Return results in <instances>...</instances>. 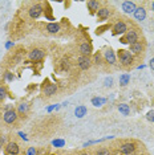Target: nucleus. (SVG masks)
Masks as SVG:
<instances>
[{
	"label": "nucleus",
	"mask_w": 154,
	"mask_h": 155,
	"mask_svg": "<svg viewBox=\"0 0 154 155\" xmlns=\"http://www.w3.org/2000/svg\"><path fill=\"white\" fill-rule=\"evenodd\" d=\"M117 57H118V61H120V65L125 69H129L134 65V61H136V57L133 56L128 49H120L117 53Z\"/></svg>",
	"instance_id": "1"
},
{
	"label": "nucleus",
	"mask_w": 154,
	"mask_h": 155,
	"mask_svg": "<svg viewBox=\"0 0 154 155\" xmlns=\"http://www.w3.org/2000/svg\"><path fill=\"white\" fill-rule=\"evenodd\" d=\"M139 36H141V35H139V29H138V28H130V29H129L128 32L124 35V36L120 37V43L132 45V44L139 41Z\"/></svg>",
	"instance_id": "2"
},
{
	"label": "nucleus",
	"mask_w": 154,
	"mask_h": 155,
	"mask_svg": "<svg viewBox=\"0 0 154 155\" xmlns=\"http://www.w3.org/2000/svg\"><path fill=\"white\" fill-rule=\"evenodd\" d=\"M45 56H47V51L43 49V48H32L27 53L28 60H29V61H32V62H40V61H43Z\"/></svg>",
	"instance_id": "3"
},
{
	"label": "nucleus",
	"mask_w": 154,
	"mask_h": 155,
	"mask_svg": "<svg viewBox=\"0 0 154 155\" xmlns=\"http://www.w3.org/2000/svg\"><path fill=\"white\" fill-rule=\"evenodd\" d=\"M59 90V86L57 84H53V82H49V81H47V82H44L43 87H41V96L44 98H51L53 97L56 93H57Z\"/></svg>",
	"instance_id": "4"
},
{
	"label": "nucleus",
	"mask_w": 154,
	"mask_h": 155,
	"mask_svg": "<svg viewBox=\"0 0 154 155\" xmlns=\"http://www.w3.org/2000/svg\"><path fill=\"white\" fill-rule=\"evenodd\" d=\"M19 114L15 109H11V110H4L3 111V121L7 125H15L19 121Z\"/></svg>",
	"instance_id": "5"
},
{
	"label": "nucleus",
	"mask_w": 154,
	"mask_h": 155,
	"mask_svg": "<svg viewBox=\"0 0 154 155\" xmlns=\"http://www.w3.org/2000/svg\"><path fill=\"white\" fill-rule=\"evenodd\" d=\"M129 31V24L124 20H118L117 23H114V25L112 27V33L114 36H118V35H125Z\"/></svg>",
	"instance_id": "6"
},
{
	"label": "nucleus",
	"mask_w": 154,
	"mask_h": 155,
	"mask_svg": "<svg viewBox=\"0 0 154 155\" xmlns=\"http://www.w3.org/2000/svg\"><path fill=\"white\" fill-rule=\"evenodd\" d=\"M44 12V5L41 4V3H33L32 5L29 7V9H28V15H29L31 19H38L41 15H43Z\"/></svg>",
	"instance_id": "7"
},
{
	"label": "nucleus",
	"mask_w": 154,
	"mask_h": 155,
	"mask_svg": "<svg viewBox=\"0 0 154 155\" xmlns=\"http://www.w3.org/2000/svg\"><path fill=\"white\" fill-rule=\"evenodd\" d=\"M102 57H104V61L106 62L108 65H117V56H116L114 51L112 48H106L105 49V52L102 53Z\"/></svg>",
	"instance_id": "8"
},
{
	"label": "nucleus",
	"mask_w": 154,
	"mask_h": 155,
	"mask_svg": "<svg viewBox=\"0 0 154 155\" xmlns=\"http://www.w3.org/2000/svg\"><path fill=\"white\" fill-rule=\"evenodd\" d=\"M137 150V143L133 142V140H129V142H124L122 144H120V153L124 155H130L134 151Z\"/></svg>",
	"instance_id": "9"
},
{
	"label": "nucleus",
	"mask_w": 154,
	"mask_h": 155,
	"mask_svg": "<svg viewBox=\"0 0 154 155\" xmlns=\"http://www.w3.org/2000/svg\"><path fill=\"white\" fill-rule=\"evenodd\" d=\"M129 52L134 56H137V57H139V56L143 54V52H145V44H143V41H137V43L129 45Z\"/></svg>",
	"instance_id": "10"
},
{
	"label": "nucleus",
	"mask_w": 154,
	"mask_h": 155,
	"mask_svg": "<svg viewBox=\"0 0 154 155\" xmlns=\"http://www.w3.org/2000/svg\"><path fill=\"white\" fill-rule=\"evenodd\" d=\"M76 62H77V66H79L81 70H88V69L92 68V65H93L92 58L85 57V56H79Z\"/></svg>",
	"instance_id": "11"
},
{
	"label": "nucleus",
	"mask_w": 154,
	"mask_h": 155,
	"mask_svg": "<svg viewBox=\"0 0 154 155\" xmlns=\"http://www.w3.org/2000/svg\"><path fill=\"white\" fill-rule=\"evenodd\" d=\"M4 153L7 155H19L20 154V146L15 140H9L4 147Z\"/></svg>",
	"instance_id": "12"
},
{
	"label": "nucleus",
	"mask_w": 154,
	"mask_h": 155,
	"mask_svg": "<svg viewBox=\"0 0 154 155\" xmlns=\"http://www.w3.org/2000/svg\"><path fill=\"white\" fill-rule=\"evenodd\" d=\"M79 52H80V56H85V57H90L92 56V52H93V48H92V44L89 41H82L79 47Z\"/></svg>",
	"instance_id": "13"
},
{
	"label": "nucleus",
	"mask_w": 154,
	"mask_h": 155,
	"mask_svg": "<svg viewBox=\"0 0 154 155\" xmlns=\"http://www.w3.org/2000/svg\"><path fill=\"white\" fill-rule=\"evenodd\" d=\"M29 110H31V105H29V102H27V101H22L19 105H17V109H16L19 117H22V118L27 117Z\"/></svg>",
	"instance_id": "14"
},
{
	"label": "nucleus",
	"mask_w": 154,
	"mask_h": 155,
	"mask_svg": "<svg viewBox=\"0 0 154 155\" xmlns=\"http://www.w3.org/2000/svg\"><path fill=\"white\" fill-rule=\"evenodd\" d=\"M110 13H112V9H110V7H108V5H104V7H101V8L97 11V17L101 20V21H104V20H106V19H109V16H110Z\"/></svg>",
	"instance_id": "15"
},
{
	"label": "nucleus",
	"mask_w": 154,
	"mask_h": 155,
	"mask_svg": "<svg viewBox=\"0 0 154 155\" xmlns=\"http://www.w3.org/2000/svg\"><path fill=\"white\" fill-rule=\"evenodd\" d=\"M121 8H122V11H124L125 13H134L136 11V8H137V4H136L134 2H130V0H126V2H124L122 3V5H121Z\"/></svg>",
	"instance_id": "16"
},
{
	"label": "nucleus",
	"mask_w": 154,
	"mask_h": 155,
	"mask_svg": "<svg viewBox=\"0 0 154 155\" xmlns=\"http://www.w3.org/2000/svg\"><path fill=\"white\" fill-rule=\"evenodd\" d=\"M133 16H134V19L138 20V21H143V20L146 19V8L143 5L137 7L134 13H133Z\"/></svg>",
	"instance_id": "17"
},
{
	"label": "nucleus",
	"mask_w": 154,
	"mask_h": 155,
	"mask_svg": "<svg viewBox=\"0 0 154 155\" xmlns=\"http://www.w3.org/2000/svg\"><path fill=\"white\" fill-rule=\"evenodd\" d=\"M86 8L89 9V12L94 15V13H97V11L101 8V2H97V0H89V2H86Z\"/></svg>",
	"instance_id": "18"
},
{
	"label": "nucleus",
	"mask_w": 154,
	"mask_h": 155,
	"mask_svg": "<svg viewBox=\"0 0 154 155\" xmlns=\"http://www.w3.org/2000/svg\"><path fill=\"white\" fill-rule=\"evenodd\" d=\"M45 31L51 35H56L61 31V25L59 23H48L47 25H45Z\"/></svg>",
	"instance_id": "19"
},
{
	"label": "nucleus",
	"mask_w": 154,
	"mask_h": 155,
	"mask_svg": "<svg viewBox=\"0 0 154 155\" xmlns=\"http://www.w3.org/2000/svg\"><path fill=\"white\" fill-rule=\"evenodd\" d=\"M86 113H88V109H86L85 105H80V106L76 107L75 110V115L77 118H82L84 115H86Z\"/></svg>",
	"instance_id": "20"
},
{
	"label": "nucleus",
	"mask_w": 154,
	"mask_h": 155,
	"mask_svg": "<svg viewBox=\"0 0 154 155\" xmlns=\"http://www.w3.org/2000/svg\"><path fill=\"white\" fill-rule=\"evenodd\" d=\"M72 66V62L69 61V58H62L60 61V70L61 72H68Z\"/></svg>",
	"instance_id": "21"
},
{
	"label": "nucleus",
	"mask_w": 154,
	"mask_h": 155,
	"mask_svg": "<svg viewBox=\"0 0 154 155\" xmlns=\"http://www.w3.org/2000/svg\"><path fill=\"white\" fill-rule=\"evenodd\" d=\"M117 107H118V111H120L122 115H125V117H128V115L130 114V107H129V105H126V104H120Z\"/></svg>",
	"instance_id": "22"
},
{
	"label": "nucleus",
	"mask_w": 154,
	"mask_h": 155,
	"mask_svg": "<svg viewBox=\"0 0 154 155\" xmlns=\"http://www.w3.org/2000/svg\"><path fill=\"white\" fill-rule=\"evenodd\" d=\"M93 154L94 155H113V151H112V149H108V147H100Z\"/></svg>",
	"instance_id": "23"
},
{
	"label": "nucleus",
	"mask_w": 154,
	"mask_h": 155,
	"mask_svg": "<svg viewBox=\"0 0 154 155\" xmlns=\"http://www.w3.org/2000/svg\"><path fill=\"white\" fill-rule=\"evenodd\" d=\"M105 102H106V100L102 98V97H93L92 98V105H93V106H96V107L102 106Z\"/></svg>",
	"instance_id": "24"
},
{
	"label": "nucleus",
	"mask_w": 154,
	"mask_h": 155,
	"mask_svg": "<svg viewBox=\"0 0 154 155\" xmlns=\"http://www.w3.org/2000/svg\"><path fill=\"white\" fill-rule=\"evenodd\" d=\"M129 82H130V74H128V73H124V74L120 76V85L121 86H126Z\"/></svg>",
	"instance_id": "25"
},
{
	"label": "nucleus",
	"mask_w": 154,
	"mask_h": 155,
	"mask_svg": "<svg viewBox=\"0 0 154 155\" xmlns=\"http://www.w3.org/2000/svg\"><path fill=\"white\" fill-rule=\"evenodd\" d=\"M8 97V87L5 85H0V102H3Z\"/></svg>",
	"instance_id": "26"
},
{
	"label": "nucleus",
	"mask_w": 154,
	"mask_h": 155,
	"mask_svg": "<svg viewBox=\"0 0 154 155\" xmlns=\"http://www.w3.org/2000/svg\"><path fill=\"white\" fill-rule=\"evenodd\" d=\"M92 61H93V64H96V65H99V66H101L105 62L104 61V57H102V54H101V53H96V54H94Z\"/></svg>",
	"instance_id": "27"
},
{
	"label": "nucleus",
	"mask_w": 154,
	"mask_h": 155,
	"mask_svg": "<svg viewBox=\"0 0 154 155\" xmlns=\"http://www.w3.org/2000/svg\"><path fill=\"white\" fill-rule=\"evenodd\" d=\"M52 146H55V147H64L65 146V140L64 139H55L53 142H52Z\"/></svg>",
	"instance_id": "28"
},
{
	"label": "nucleus",
	"mask_w": 154,
	"mask_h": 155,
	"mask_svg": "<svg viewBox=\"0 0 154 155\" xmlns=\"http://www.w3.org/2000/svg\"><path fill=\"white\" fill-rule=\"evenodd\" d=\"M4 78H5V81H8V82H12L13 80H15V76H13V73H11V72H4Z\"/></svg>",
	"instance_id": "29"
},
{
	"label": "nucleus",
	"mask_w": 154,
	"mask_h": 155,
	"mask_svg": "<svg viewBox=\"0 0 154 155\" xmlns=\"http://www.w3.org/2000/svg\"><path fill=\"white\" fill-rule=\"evenodd\" d=\"M25 155H38V150L36 147H28L25 151Z\"/></svg>",
	"instance_id": "30"
},
{
	"label": "nucleus",
	"mask_w": 154,
	"mask_h": 155,
	"mask_svg": "<svg viewBox=\"0 0 154 155\" xmlns=\"http://www.w3.org/2000/svg\"><path fill=\"white\" fill-rule=\"evenodd\" d=\"M104 86L105 87H112L113 86V78H112V77H106V78L104 80Z\"/></svg>",
	"instance_id": "31"
},
{
	"label": "nucleus",
	"mask_w": 154,
	"mask_h": 155,
	"mask_svg": "<svg viewBox=\"0 0 154 155\" xmlns=\"http://www.w3.org/2000/svg\"><path fill=\"white\" fill-rule=\"evenodd\" d=\"M7 143H8L7 142V135H0V149H2V147H5Z\"/></svg>",
	"instance_id": "32"
},
{
	"label": "nucleus",
	"mask_w": 154,
	"mask_h": 155,
	"mask_svg": "<svg viewBox=\"0 0 154 155\" xmlns=\"http://www.w3.org/2000/svg\"><path fill=\"white\" fill-rule=\"evenodd\" d=\"M146 118H148V121H150V122L154 123V110H150V111L148 113V115H146Z\"/></svg>",
	"instance_id": "33"
},
{
	"label": "nucleus",
	"mask_w": 154,
	"mask_h": 155,
	"mask_svg": "<svg viewBox=\"0 0 154 155\" xmlns=\"http://www.w3.org/2000/svg\"><path fill=\"white\" fill-rule=\"evenodd\" d=\"M149 68L152 69V70H154V57L150 60V62H149Z\"/></svg>",
	"instance_id": "34"
},
{
	"label": "nucleus",
	"mask_w": 154,
	"mask_h": 155,
	"mask_svg": "<svg viewBox=\"0 0 154 155\" xmlns=\"http://www.w3.org/2000/svg\"><path fill=\"white\" fill-rule=\"evenodd\" d=\"M19 135H20V137H22V138H23L24 140H28V138H27V135H25V134H24V133H19Z\"/></svg>",
	"instance_id": "35"
},
{
	"label": "nucleus",
	"mask_w": 154,
	"mask_h": 155,
	"mask_svg": "<svg viewBox=\"0 0 154 155\" xmlns=\"http://www.w3.org/2000/svg\"><path fill=\"white\" fill-rule=\"evenodd\" d=\"M77 155H89V153H85V151H81V153H79Z\"/></svg>",
	"instance_id": "36"
},
{
	"label": "nucleus",
	"mask_w": 154,
	"mask_h": 155,
	"mask_svg": "<svg viewBox=\"0 0 154 155\" xmlns=\"http://www.w3.org/2000/svg\"><path fill=\"white\" fill-rule=\"evenodd\" d=\"M12 45H13V43H7V45H5V47H7V48H11Z\"/></svg>",
	"instance_id": "37"
},
{
	"label": "nucleus",
	"mask_w": 154,
	"mask_h": 155,
	"mask_svg": "<svg viewBox=\"0 0 154 155\" xmlns=\"http://www.w3.org/2000/svg\"><path fill=\"white\" fill-rule=\"evenodd\" d=\"M152 9H153V12H154V2L152 3Z\"/></svg>",
	"instance_id": "38"
},
{
	"label": "nucleus",
	"mask_w": 154,
	"mask_h": 155,
	"mask_svg": "<svg viewBox=\"0 0 154 155\" xmlns=\"http://www.w3.org/2000/svg\"><path fill=\"white\" fill-rule=\"evenodd\" d=\"M52 155H65V154H52Z\"/></svg>",
	"instance_id": "39"
}]
</instances>
